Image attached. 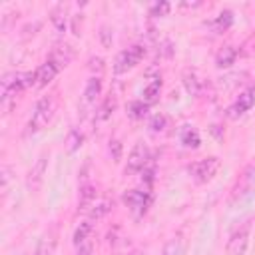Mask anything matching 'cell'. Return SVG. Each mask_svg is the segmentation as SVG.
<instances>
[{
	"label": "cell",
	"instance_id": "obj_4",
	"mask_svg": "<svg viewBox=\"0 0 255 255\" xmlns=\"http://www.w3.org/2000/svg\"><path fill=\"white\" fill-rule=\"evenodd\" d=\"M219 167H221L219 157L211 155V157H203V159H197V161L189 163L187 171H189V175H191V179L195 183H207V181H211L215 177Z\"/></svg>",
	"mask_w": 255,
	"mask_h": 255
},
{
	"label": "cell",
	"instance_id": "obj_18",
	"mask_svg": "<svg viewBox=\"0 0 255 255\" xmlns=\"http://www.w3.org/2000/svg\"><path fill=\"white\" fill-rule=\"evenodd\" d=\"M179 139H181V143H183L185 147H191V149H197L199 143H201V137H199L197 129L191 128V126H183V129H181V133H179Z\"/></svg>",
	"mask_w": 255,
	"mask_h": 255
},
{
	"label": "cell",
	"instance_id": "obj_9",
	"mask_svg": "<svg viewBox=\"0 0 255 255\" xmlns=\"http://www.w3.org/2000/svg\"><path fill=\"white\" fill-rule=\"evenodd\" d=\"M122 201L131 209L135 211L137 215L145 213L147 207L151 205V193L149 191H141V189H129L122 195Z\"/></svg>",
	"mask_w": 255,
	"mask_h": 255
},
{
	"label": "cell",
	"instance_id": "obj_15",
	"mask_svg": "<svg viewBox=\"0 0 255 255\" xmlns=\"http://www.w3.org/2000/svg\"><path fill=\"white\" fill-rule=\"evenodd\" d=\"M213 32H217V34H221V32H225L227 28H231V24H233V12L231 10H223V12H219L213 20H209V22H205Z\"/></svg>",
	"mask_w": 255,
	"mask_h": 255
},
{
	"label": "cell",
	"instance_id": "obj_21",
	"mask_svg": "<svg viewBox=\"0 0 255 255\" xmlns=\"http://www.w3.org/2000/svg\"><path fill=\"white\" fill-rule=\"evenodd\" d=\"M90 233H92V223H90V221L80 223V225L76 227V231H74V237H72V239H74V245H76V247H80V245L88 243Z\"/></svg>",
	"mask_w": 255,
	"mask_h": 255
},
{
	"label": "cell",
	"instance_id": "obj_24",
	"mask_svg": "<svg viewBox=\"0 0 255 255\" xmlns=\"http://www.w3.org/2000/svg\"><path fill=\"white\" fill-rule=\"evenodd\" d=\"M114 108H116V98H114V94H110L98 110V120H108L114 114Z\"/></svg>",
	"mask_w": 255,
	"mask_h": 255
},
{
	"label": "cell",
	"instance_id": "obj_22",
	"mask_svg": "<svg viewBox=\"0 0 255 255\" xmlns=\"http://www.w3.org/2000/svg\"><path fill=\"white\" fill-rule=\"evenodd\" d=\"M183 251H185V243H183V239L173 237V239H169V241L165 243L161 255H183Z\"/></svg>",
	"mask_w": 255,
	"mask_h": 255
},
{
	"label": "cell",
	"instance_id": "obj_25",
	"mask_svg": "<svg viewBox=\"0 0 255 255\" xmlns=\"http://www.w3.org/2000/svg\"><path fill=\"white\" fill-rule=\"evenodd\" d=\"M82 141H84V135H82V131L80 129H70V133H68V137H66V143H68V151L70 153H74L80 145H82Z\"/></svg>",
	"mask_w": 255,
	"mask_h": 255
},
{
	"label": "cell",
	"instance_id": "obj_13",
	"mask_svg": "<svg viewBox=\"0 0 255 255\" xmlns=\"http://www.w3.org/2000/svg\"><path fill=\"white\" fill-rule=\"evenodd\" d=\"M48 155L46 153H42L40 157H38V161L34 163V167L30 169V173H28V185L32 187V189H36L40 183H42V177H44V173H46V159Z\"/></svg>",
	"mask_w": 255,
	"mask_h": 255
},
{
	"label": "cell",
	"instance_id": "obj_17",
	"mask_svg": "<svg viewBox=\"0 0 255 255\" xmlns=\"http://www.w3.org/2000/svg\"><path fill=\"white\" fill-rule=\"evenodd\" d=\"M100 94H102V80H100V76H92L86 84V90H84V102L94 104Z\"/></svg>",
	"mask_w": 255,
	"mask_h": 255
},
{
	"label": "cell",
	"instance_id": "obj_30",
	"mask_svg": "<svg viewBox=\"0 0 255 255\" xmlns=\"http://www.w3.org/2000/svg\"><path fill=\"white\" fill-rule=\"evenodd\" d=\"M76 255H94V249H92V243L88 241V243H84V245H80V247H78V251H76Z\"/></svg>",
	"mask_w": 255,
	"mask_h": 255
},
{
	"label": "cell",
	"instance_id": "obj_16",
	"mask_svg": "<svg viewBox=\"0 0 255 255\" xmlns=\"http://www.w3.org/2000/svg\"><path fill=\"white\" fill-rule=\"evenodd\" d=\"M50 20H52L54 28H56L60 34H62V32H66V26H68V8H66L64 4H58V6H54Z\"/></svg>",
	"mask_w": 255,
	"mask_h": 255
},
{
	"label": "cell",
	"instance_id": "obj_20",
	"mask_svg": "<svg viewBox=\"0 0 255 255\" xmlns=\"http://www.w3.org/2000/svg\"><path fill=\"white\" fill-rule=\"evenodd\" d=\"M183 86H185L187 94H191V96H199L201 94V80L197 78V74L193 70H185L183 72Z\"/></svg>",
	"mask_w": 255,
	"mask_h": 255
},
{
	"label": "cell",
	"instance_id": "obj_28",
	"mask_svg": "<svg viewBox=\"0 0 255 255\" xmlns=\"http://www.w3.org/2000/svg\"><path fill=\"white\" fill-rule=\"evenodd\" d=\"M165 124H167V118H165L163 114H155V116L149 120V129H151V131H163Z\"/></svg>",
	"mask_w": 255,
	"mask_h": 255
},
{
	"label": "cell",
	"instance_id": "obj_5",
	"mask_svg": "<svg viewBox=\"0 0 255 255\" xmlns=\"http://www.w3.org/2000/svg\"><path fill=\"white\" fill-rule=\"evenodd\" d=\"M249 235H251V219H245L239 227H235L227 239L225 253L227 255H245L247 245H249Z\"/></svg>",
	"mask_w": 255,
	"mask_h": 255
},
{
	"label": "cell",
	"instance_id": "obj_6",
	"mask_svg": "<svg viewBox=\"0 0 255 255\" xmlns=\"http://www.w3.org/2000/svg\"><path fill=\"white\" fill-rule=\"evenodd\" d=\"M145 56V48L141 44H133L126 50H122L118 56H116V62H114V72L116 74H124L131 68H135Z\"/></svg>",
	"mask_w": 255,
	"mask_h": 255
},
{
	"label": "cell",
	"instance_id": "obj_8",
	"mask_svg": "<svg viewBox=\"0 0 255 255\" xmlns=\"http://www.w3.org/2000/svg\"><path fill=\"white\" fill-rule=\"evenodd\" d=\"M255 106V84H251L249 88H245L237 100L227 108V118L229 120H239L243 114H247L251 108Z\"/></svg>",
	"mask_w": 255,
	"mask_h": 255
},
{
	"label": "cell",
	"instance_id": "obj_10",
	"mask_svg": "<svg viewBox=\"0 0 255 255\" xmlns=\"http://www.w3.org/2000/svg\"><path fill=\"white\" fill-rule=\"evenodd\" d=\"M62 70V66L56 62V60H52V58H48L38 70H36V84L40 86V88H44V86H48L56 76H58V72Z\"/></svg>",
	"mask_w": 255,
	"mask_h": 255
},
{
	"label": "cell",
	"instance_id": "obj_14",
	"mask_svg": "<svg viewBox=\"0 0 255 255\" xmlns=\"http://www.w3.org/2000/svg\"><path fill=\"white\" fill-rule=\"evenodd\" d=\"M56 243H58V231L56 229H50L38 243L36 251L32 255H52L54 249H56Z\"/></svg>",
	"mask_w": 255,
	"mask_h": 255
},
{
	"label": "cell",
	"instance_id": "obj_3",
	"mask_svg": "<svg viewBox=\"0 0 255 255\" xmlns=\"http://www.w3.org/2000/svg\"><path fill=\"white\" fill-rule=\"evenodd\" d=\"M251 195H255V165H247L241 175L237 177L233 189H231V197H229V203L231 205H237L245 199H249Z\"/></svg>",
	"mask_w": 255,
	"mask_h": 255
},
{
	"label": "cell",
	"instance_id": "obj_12",
	"mask_svg": "<svg viewBox=\"0 0 255 255\" xmlns=\"http://www.w3.org/2000/svg\"><path fill=\"white\" fill-rule=\"evenodd\" d=\"M237 56H239V50H237L235 46H223V48L215 54V66H217V68H229V66L235 64Z\"/></svg>",
	"mask_w": 255,
	"mask_h": 255
},
{
	"label": "cell",
	"instance_id": "obj_27",
	"mask_svg": "<svg viewBox=\"0 0 255 255\" xmlns=\"http://www.w3.org/2000/svg\"><path fill=\"white\" fill-rule=\"evenodd\" d=\"M171 10V6H169V2H153L151 6H149V16H165L167 12Z\"/></svg>",
	"mask_w": 255,
	"mask_h": 255
},
{
	"label": "cell",
	"instance_id": "obj_7",
	"mask_svg": "<svg viewBox=\"0 0 255 255\" xmlns=\"http://www.w3.org/2000/svg\"><path fill=\"white\" fill-rule=\"evenodd\" d=\"M149 147L145 143H135L128 155V161H126V173L128 175H135L139 171H143V167L149 163Z\"/></svg>",
	"mask_w": 255,
	"mask_h": 255
},
{
	"label": "cell",
	"instance_id": "obj_1",
	"mask_svg": "<svg viewBox=\"0 0 255 255\" xmlns=\"http://www.w3.org/2000/svg\"><path fill=\"white\" fill-rule=\"evenodd\" d=\"M36 84V70L34 72H8L0 80V96H2V108L6 110L12 100H16V94L24 92L26 88Z\"/></svg>",
	"mask_w": 255,
	"mask_h": 255
},
{
	"label": "cell",
	"instance_id": "obj_31",
	"mask_svg": "<svg viewBox=\"0 0 255 255\" xmlns=\"http://www.w3.org/2000/svg\"><path fill=\"white\" fill-rule=\"evenodd\" d=\"M22 255H30V253H22Z\"/></svg>",
	"mask_w": 255,
	"mask_h": 255
},
{
	"label": "cell",
	"instance_id": "obj_2",
	"mask_svg": "<svg viewBox=\"0 0 255 255\" xmlns=\"http://www.w3.org/2000/svg\"><path fill=\"white\" fill-rule=\"evenodd\" d=\"M56 108H58V98L54 94L50 96H42L36 106H34V112H32V118L28 120V126H26V135H34L38 131H42L54 118L56 114Z\"/></svg>",
	"mask_w": 255,
	"mask_h": 255
},
{
	"label": "cell",
	"instance_id": "obj_26",
	"mask_svg": "<svg viewBox=\"0 0 255 255\" xmlns=\"http://www.w3.org/2000/svg\"><path fill=\"white\" fill-rule=\"evenodd\" d=\"M110 209H112V203H110V199H102V201H96V205L90 209V217H92V219H100V217H104L106 213H110Z\"/></svg>",
	"mask_w": 255,
	"mask_h": 255
},
{
	"label": "cell",
	"instance_id": "obj_29",
	"mask_svg": "<svg viewBox=\"0 0 255 255\" xmlns=\"http://www.w3.org/2000/svg\"><path fill=\"white\" fill-rule=\"evenodd\" d=\"M110 153H112V157L118 161L120 159V155H122V143L118 141V139H112L110 141Z\"/></svg>",
	"mask_w": 255,
	"mask_h": 255
},
{
	"label": "cell",
	"instance_id": "obj_23",
	"mask_svg": "<svg viewBox=\"0 0 255 255\" xmlns=\"http://www.w3.org/2000/svg\"><path fill=\"white\" fill-rule=\"evenodd\" d=\"M147 108H149V106H147L143 100H135V102L129 104L128 114H129L131 120H143V116L147 114Z\"/></svg>",
	"mask_w": 255,
	"mask_h": 255
},
{
	"label": "cell",
	"instance_id": "obj_11",
	"mask_svg": "<svg viewBox=\"0 0 255 255\" xmlns=\"http://www.w3.org/2000/svg\"><path fill=\"white\" fill-rule=\"evenodd\" d=\"M96 201H98V191H96V187L90 185V183L82 185V187H80V199H78V211H88V213H90V209L96 205Z\"/></svg>",
	"mask_w": 255,
	"mask_h": 255
},
{
	"label": "cell",
	"instance_id": "obj_19",
	"mask_svg": "<svg viewBox=\"0 0 255 255\" xmlns=\"http://www.w3.org/2000/svg\"><path fill=\"white\" fill-rule=\"evenodd\" d=\"M159 94H161V80L159 78H153L145 88H143V102L147 104V106H151L153 102H157V98H159Z\"/></svg>",
	"mask_w": 255,
	"mask_h": 255
}]
</instances>
